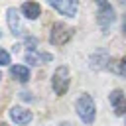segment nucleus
Instances as JSON below:
<instances>
[{"mask_svg":"<svg viewBox=\"0 0 126 126\" xmlns=\"http://www.w3.org/2000/svg\"><path fill=\"white\" fill-rule=\"evenodd\" d=\"M75 108H77V114L81 116V120L85 124H91L94 120V100L91 98V94H81L75 102Z\"/></svg>","mask_w":126,"mask_h":126,"instance_id":"obj_1","label":"nucleus"},{"mask_svg":"<svg viewBox=\"0 0 126 126\" xmlns=\"http://www.w3.org/2000/svg\"><path fill=\"white\" fill-rule=\"evenodd\" d=\"M69 83H71V79H69V69H67L65 65L57 67L55 73H53V79H51V85H53L55 94H65V93L69 91Z\"/></svg>","mask_w":126,"mask_h":126,"instance_id":"obj_2","label":"nucleus"},{"mask_svg":"<svg viewBox=\"0 0 126 126\" xmlns=\"http://www.w3.org/2000/svg\"><path fill=\"white\" fill-rule=\"evenodd\" d=\"M96 6H98V12H96V24H98L102 30H108V26L116 20L112 6H110V2H106V0H96Z\"/></svg>","mask_w":126,"mask_h":126,"instance_id":"obj_3","label":"nucleus"},{"mask_svg":"<svg viewBox=\"0 0 126 126\" xmlns=\"http://www.w3.org/2000/svg\"><path fill=\"white\" fill-rule=\"evenodd\" d=\"M71 35H73V30H71L69 26H65V24L57 22V24H53V26H51L49 41H51L53 45H63V43H67V41L71 39Z\"/></svg>","mask_w":126,"mask_h":126,"instance_id":"obj_4","label":"nucleus"},{"mask_svg":"<svg viewBox=\"0 0 126 126\" xmlns=\"http://www.w3.org/2000/svg\"><path fill=\"white\" fill-rule=\"evenodd\" d=\"M59 14H63V16H69V18H73L75 14H77V8H79V0H47Z\"/></svg>","mask_w":126,"mask_h":126,"instance_id":"obj_5","label":"nucleus"},{"mask_svg":"<svg viewBox=\"0 0 126 126\" xmlns=\"http://www.w3.org/2000/svg\"><path fill=\"white\" fill-rule=\"evenodd\" d=\"M10 118L18 124V126H26L32 122V110L22 108V106H12L10 108Z\"/></svg>","mask_w":126,"mask_h":126,"instance_id":"obj_6","label":"nucleus"},{"mask_svg":"<svg viewBox=\"0 0 126 126\" xmlns=\"http://www.w3.org/2000/svg\"><path fill=\"white\" fill-rule=\"evenodd\" d=\"M110 104L114 106V112L118 116L126 114V96H124V93L120 89H116V91L110 93Z\"/></svg>","mask_w":126,"mask_h":126,"instance_id":"obj_7","label":"nucleus"},{"mask_svg":"<svg viewBox=\"0 0 126 126\" xmlns=\"http://www.w3.org/2000/svg\"><path fill=\"white\" fill-rule=\"evenodd\" d=\"M6 18H8V26H10L12 33H14V35H22V33H24V28H22V24H20V14H18V10H16V8H8Z\"/></svg>","mask_w":126,"mask_h":126,"instance_id":"obj_8","label":"nucleus"},{"mask_svg":"<svg viewBox=\"0 0 126 126\" xmlns=\"http://www.w3.org/2000/svg\"><path fill=\"white\" fill-rule=\"evenodd\" d=\"M51 59H53L51 53H37L35 49L26 53V63H32V65H41V63H47Z\"/></svg>","mask_w":126,"mask_h":126,"instance_id":"obj_9","label":"nucleus"},{"mask_svg":"<svg viewBox=\"0 0 126 126\" xmlns=\"http://www.w3.org/2000/svg\"><path fill=\"white\" fill-rule=\"evenodd\" d=\"M22 14H24L28 20H35V18H39L41 8H39L37 2H24V4H22Z\"/></svg>","mask_w":126,"mask_h":126,"instance_id":"obj_10","label":"nucleus"},{"mask_svg":"<svg viewBox=\"0 0 126 126\" xmlns=\"http://www.w3.org/2000/svg\"><path fill=\"white\" fill-rule=\"evenodd\" d=\"M10 75L20 83H28L30 81V69L26 65H12L10 67Z\"/></svg>","mask_w":126,"mask_h":126,"instance_id":"obj_11","label":"nucleus"},{"mask_svg":"<svg viewBox=\"0 0 126 126\" xmlns=\"http://www.w3.org/2000/svg\"><path fill=\"white\" fill-rule=\"evenodd\" d=\"M8 63H10V53L4 51V49H0V67L2 65H8Z\"/></svg>","mask_w":126,"mask_h":126,"instance_id":"obj_12","label":"nucleus"},{"mask_svg":"<svg viewBox=\"0 0 126 126\" xmlns=\"http://www.w3.org/2000/svg\"><path fill=\"white\" fill-rule=\"evenodd\" d=\"M118 73H120L122 77H126V57L120 59V63H118Z\"/></svg>","mask_w":126,"mask_h":126,"instance_id":"obj_13","label":"nucleus"},{"mask_svg":"<svg viewBox=\"0 0 126 126\" xmlns=\"http://www.w3.org/2000/svg\"><path fill=\"white\" fill-rule=\"evenodd\" d=\"M26 45H28V49H30V51H33V49H35V45H37L35 37H26Z\"/></svg>","mask_w":126,"mask_h":126,"instance_id":"obj_14","label":"nucleus"},{"mask_svg":"<svg viewBox=\"0 0 126 126\" xmlns=\"http://www.w3.org/2000/svg\"><path fill=\"white\" fill-rule=\"evenodd\" d=\"M122 32H124V35H126V14H124V20H122Z\"/></svg>","mask_w":126,"mask_h":126,"instance_id":"obj_15","label":"nucleus"},{"mask_svg":"<svg viewBox=\"0 0 126 126\" xmlns=\"http://www.w3.org/2000/svg\"><path fill=\"white\" fill-rule=\"evenodd\" d=\"M61 126H71V124H69V122H65V124H61Z\"/></svg>","mask_w":126,"mask_h":126,"instance_id":"obj_16","label":"nucleus"},{"mask_svg":"<svg viewBox=\"0 0 126 126\" xmlns=\"http://www.w3.org/2000/svg\"><path fill=\"white\" fill-rule=\"evenodd\" d=\"M0 79H2V75H0Z\"/></svg>","mask_w":126,"mask_h":126,"instance_id":"obj_17","label":"nucleus"},{"mask_svg":"<svg viewBox=\"0 0 126 126\" xmlns=\"http://www.w3.org/2000/svg\"><path fill=\"white\" fill-rule=\"evenodd\" d=\"M0 35H2V33H0Z\"/></svg>","mask_w":126,"mask_h":126,"instance_id":"obj_18","label":"nucleus"}]
</instances>
